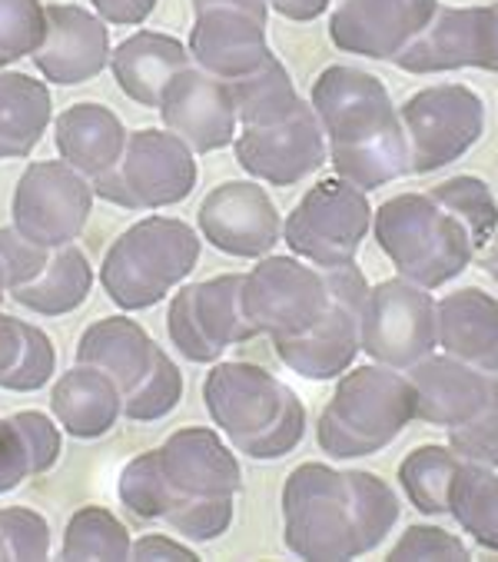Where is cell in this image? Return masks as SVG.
<instances>
[{
	"label": "cell",
	"instance_id": "cell-1",
	"mask_svg": "<svg viewBox=\"0 0 498 562\" xmlns=\"http://www.w3.org/2000/svg\"><path fill=\"white\" fill-rule=\"evenodd\" d=\"M242 470L236 449L210 426H183L160 449L120 470L116 496L137 519H160L190 542H213L233 526Z\"/></svg>",
	"mask_w": 498,
	"mask_h": 562
},
{
	"label": "cell",
	"instance_id": "cell-2",
	"mask_svg": "<svg viewBox=\"0 0 498 562\" xmlns=\"http://www.w3.org/2000/svg\"><path fill=\"white\" fill-rule=\"evenodd\" d=\"M399 513V493L365 470L303 463L283 483V542L299 559L369 555L389 539Z\"/></svg>",
	"mask_w": 498,
	"mask_h": 562
},
{
	"label": "cell",
	"instance_id": "cell-3",
	"mask_svg": "<svg viewBox=\"0 0 498 562\" xmlns=\"http://www.w3.org/2000/svg\"><path fill=\"white\" fill-rule=\"evenodd\" d=\"M309 103L322 124L326 154L336 177L369 193L409 173L399 106L380 77L332 64L313 80Z\"/></svg>",
	"mask_w": 498,
	"mask_h": 562
},
{
	"label": "cell",
	"instance_id": "cell-4",
	"mask_svg": "<svg viewBox=\"0 0 498 562\" xmlns=\"http://www.w3.org/2000/svg\"><path fill=\"white\" fill-rule=\"evenodd\" d=\"M203 406L219 436L249 460H283L306 432L303 400L257 363H213Z\"/></svg>",
	"mask_w": 498,
	"mask_h": 562
},
{
	"label": "cell",
	"instance_id": "cell-5",
	"mask_svg": "<svg viewBox=\"0 0 498 562\" xmlns=\"http://www.w3.org/2000/svg\"><path fill=\"white\" fill-rule=\"evenodd\" d=\"M416 419V393L403 370L369 363L339 376L316 423V442L332 460L376 457Z\"/></svg>",
	"mask_w": 498,
	"mask_h": 562
},
{
	"label": "cell",
	"instance_id": "cell-6",
	"mask_svg": "<svg viewBox=\"0 0 498 562\" xmlns=\"http://www.w3.org/2000/svg\"><path fill=\"white\" fill-rule=\"evenodd\" d=\"M77 363H90L116 383L123 396V416L134 423H157L183 400L180 367L131 316H106L90 323L77 340Z\"/></svg>",
	"mask_w": 498,
	"mask_h": 562
},
{
	"label": "cell",
	"instance_id": "cell-7",
	"mask_svg": "<svg viewBox=\"0 0 498 562\" xmlns=\"http://www.w3.org/2000/svg\"><path fill=\"white\" fill-rule=\"evenodd\" d=\"M372 237L403 280L442 290L462 277L478 247L462 223L429 193H399L372 213Z\"/></svg>",
	"mask_w": 498,
	"mask_h": 562
},
{
	"label": "cell",
	"instance_id": "cell-8",
	"mask_svg": "<svg viewBox=\"0 0 498 562\" xmlns=\"http://www.w3.org/2000/svg\"><path fill=\"white\" fill-rule=\"evenodd\" d=\"M200 263V237L173 216H144L123 231L100 263V283L120 310H150Z\"/></svg>",
	"mask_w": 498,
	"mask_h": 562
},
{
	"label": "cell",
	"instance_id": "cell-9",
	"mask_svg": "<svg viewBox=\"0 0 498 562\" xmlns=\"http://www.w3.org/2000/svg\"><path fill=\"white\" fill-rule=\"evenodd\" d=\"M200 180L196 154L167 127L127 134L116 164L93 180V193L123 210H163L183 203Z\"/></svg>",
	"mask_w": 498,
	"mask_h": 562
},
{
	"label": "cell",
	"instance_id": "cell-10",
	"mask_svg": "<svg viewBox=\"0 0 498 562\" xmlns=\"http://www.w3.org/2000/svg\"><path fill=\"white\" fill-rule=\"evenodd\" d=\"M369 231L372 203L362 187L342 177H326L316 187H309L306 196L283 220V240L293 250V257L319 270L355 263V254Z\"/></svg>",
	"mask_w": 498,
	"mask_h": 562
},
{
	"label": "cell",
	"instance_id": "cell-11",
	"mask_svg": "<svg viewBox=\"0 0 498 562\" xmlns=\"http://www.w3.org/2000/svg\"><path fill=\"white\" fill-rule=\"evenodd\" d=\"M239 306L257 336H299L329 306V273L299 257L267 254L253 270L242 273Z\"/></svg>",
	"mask_w": 498,
	"mask_h": 562
},
{
	"label": "cell",
	"instance_id": "cell-12",
	"mask_svg": "<svg viewBox=\"0 0 498 562\" xmlns=\"http://www.w3.org/2000/svg\"><path fill=\"white\" fill-rule=\"evenodd\" d=\"M359 350L372 363L409 370L439 350L432 290L403 277L369 286L359 323Z\"/></svg>",
	"mask_w": 498,
	"mask_h": 562
},
{
	"label": "cell",
	"instance_id": "cell-13",
	"mask_svg": "<svg viewBox=\"0 0 498 562\" xmlns=\"http://www.w3.org/2000/svg\"><path fill=\"white\" fill-rule=\"evenodd\" d=\"M399 121L409 147V173H435L465 157L485 134V103L462 83H435L416 90Z\"/></svg>",
	"mask_w": 498,
	"mask_h": 562
},
{
	"label": "cell",
	"instance_id": "cell-14",
	"mask_svg": "<svg viewBox=\"0 0 498 562\" xmlns=\"http://www.w3.org/2000/svg\"><path fill=\"white\" fill-rule=\"evenodd\" d=\"M329 273V306L326 313L299 336L273 340L283 367L303 380H339L359 357V323L369 280L355 263L326 270Z\"/></svg>",
	"mask_w": 498,
	"mask_h": 562
},
{
	"label": "cell",
	"instance_id": "cell-15",
	"mask_svg": "<svg viewBox=\"0 0 498 562\" xmlns=\"http://www.w3.org/2000/svg\"><path fill=\"white\" fill-rule=\"evenodd\" d=\"M93 196V183L67 160L31 164L11 200L14 231L37 247H67L83 234Z\"/></svg>",
	"mask_w": 498,
	"mask_h": 562
},
{
	"label": "cell",
	"instance_id": "cell-16",
	"mask_svg": "<svg viewBox=\"0 0 498 562\" xmlns=\"http://www.w3.org/2000/svg\"><path fill=\"white\" fill-rule=\"evenodd\" d=\"M267 27V0H193L190 60L219 80H239L273 54Z\"/></svg>",
	"mask_w": 498,
	"mask_h": 562
},
{
	"label": "cell",
	"instance_id": "cell-17",
	"mask_svg": "<svg viewBox=\"0 0 498 562\" xmlns=\"http://www.w3.org/2000/svg\"><path fill=\"white\" fill-rule=\"evenodd\" d=\"M239 273H223L203 283L183 286L167 310V333L173 347L190 360L213 367L229 347L257 340L239 306Z\"/></svg>",
	"mask_w": 498,
	"mask_h": 562
},
{
	"label": "cell",
	"instance_id": "cell-18",
	"mask_svg": "<svg viewBox=\"0 0 498 562\" xmlns=\"http://www.w3.org/2000/svg\"><path fill=\"white\" fill-rule=\"evenodd\" d=\"M393 64L406 74H445L465 67L498 74V4L439 8Z\"/></svg>",
	"mask_w": 498,
	"mask_h": 562
},
{
	"label": "cell",
	"instance_id": "cell-19",
	"mask_svg": "<svg viewBox=\"0 0 498 562\" xmlns=\"http://www.w3.org/2000/svg\"><path fill=\"white\" fill-rule=\"evenodd\" d=\"M196 223L203 240L236 260H260L283 240V216L267 187L253 180L213 187L196 210Z\"/></svg>",
	"mask_w": 498,
	"mask_h": 562
},
{
	"label": "cell",
	"instance_id": "cell-20",
	"mask_svg": "<svg viewBox=\"0 0 498 562\" xmlns=\"http://www.w3.org/2000/svg\"><path fill=\"white\" fill-rule=\"evenodd\" d=\"M233 150L249 177L270 187H293L329 160L322 124L306 100L280 124L239 127Z\"/></svg>",
	"mask_w": 498,
	"mask_h": 562
},
{
	"label": "cell",
	"instance_id": "cell-21",
	"mask_svg": "<svg viewBox=\"0 0 498 562\" xmlns=\"http://www.w3.org/2000/svg\"><path fill=\"white\" fill-rule=\"evenodd\" d=\"M157 110L163 117V127L177 134L193 154L223 150L239 134L229 83L200 70L196 64L173 74Z\"/></svg>",
	"mask_w": 498,
	"mask_h": 562
},
{
	"label": "cell",
	"instance_id": "cell-22",
	"mask_svg": "<svg viewBox=\"0 0 498 562\" xmlns=\"http://www.w3.org/2000/svg\"><path fill=\"white\" fill-rule=\"evenodd\" d=\"M435 11L439 0H342L329 18V41L346 54L393 64Z\"/></svg>",
	"mask_w": 498,
	"mask_h": 562
},
{
	"label": "cell",
	"instance_id": "cell-23",
	"mask_svg": "<svg viewBox=\"0 0 498 562\" xmlns=\"http://www.w3.org/2000/svg\"><path fill=\"white\" fill-rule=\"evenodd\" d=\"M44 37L37 44L34 67L57 87H77L100 77L110 64V31L100 14L73 4L44 8Z\"/></svg>",
	"mask_w": 498,
	"mask_h": 562
},
{
	"label": "cell",
	"instance_id": "cell-24",
	"mask_svg": "<svg viewBox=\"0 0 498 562\" xmlns=\"http://www.w3.org/2000/svg\"><path fill=\"white\" fill-rule=\"evenodd\" d=\"M406 376L416 393V419L442 429L472 419L482 409L491 383V373H482L449 353H429L409 367Z\"/></svg>",
	"mask_w": 498,
	"mask_h": 562
},
{
	"label": "cell",
	"instance_id": "cell-25",
	"mask_svg": "<svg viewBox=\"0 0 498 562\" xmlns=\"http://www.w3.org/2000/svg\"><path fill=\"white\" fill-rule=\"evenodd\" d=\"M435 333L442 353L498 373V300L491 293L465 286L435 300Z\"/></svg>",
	"mask_w": 498,
	"mask_h": 562
},
{
	"label": "cell",
	"instance_id": "cell-26",
	"mask_svg": "<svg viewBox=\"0 0 498 562\" xmlns=\"http://www.w3.org/2000/svg\"><path fill=\"white\" fill-rule=\"evenodd\" d=\"M190 50L183 41L160 34V31H140L123 41L116 50H110V70L127 93L140 106H160V97L173 74L190 67Z\"/></svg>",
	"mask_w": 498,
	"mask_h": 562
},
{
	"label": "cell",
	"instance_id": "cell-27",
	"mask_svg": "<svg viewBox=\"0 0 498 562\" xmlns=\"http://www.w3.org/2000/svg\"><path fill=\"white\" fill-rule=\"evenodd\" d=\"M50 409L57 426L73 439H100L123 416V396L103 370L77 363L54 383Z\"/></svg>",
	"mask_w": 498,
	"mask_h": 562
},
{
	"label": "cell",
	"instance_id": "cell-28",
	"mask_svg": "<svg viewBox=\"0 0 498 562\" xmlns=\"http://www.w3.org/2000/svg\"><path fill=\"white\" fill-rule=\"evenodd\" d=\"M60 160L77 167L90 183L106 173L127 144V127L103 103H73L54 121Z\"/></svg>",
	"mask_w": 498,
	"mask_h": 562
},
{
	"label": "cell",
	"instance_id": "cell-29",
	"mask_svg": "<svg viewBox=\"0 0 498 562\" xmlns=\"http://www.w3.org/2000/svg\"><path fill=\"white\" fill-rule=\"evenodd\" d=\"M93 286V267L73 244L50 247L44 263L11 290V300L37 316H67L80 310Z\"/></svg>",
	"mask_w": 498,
	"mask_h": 562
},
{
	"label": "cell",
	"instance_id": "cell-30",
	"mask_svg": "<svg viewBox=\"0 0 498 562\" xmlns=\"http://www.w3.org/2000/svg\"><path fill=\"white\" fill-rule=\"evenodd\" d=\"M54 121V103L44 80L0 70V160L31 157Z\"/></svg>",
	"mask_w": 498,
	"mask_h": 562
},
{
	"label": "cell",
	"instance_id": "cell-31",
	"mask_svg": "<svg viewBox=\"0 0 498 562\" xmlns=\"http://www.w3.org/2000/svg\"><path fill=\"white\" fill-rule=\"evenodd\" d=\"M60 460V426L47 413L24 409L0 419V496Z\"/></svg>",
	"mask_w": 498,
	"mask_h": 562
},
{
	"label": "cell",
	"instance_id": "cell-32",
	"mask_svg": "<svg viewBox=\"0 0 498 562\" xmlns=\"http://www.w3.org/2000/svg\"><path fill=\"white\" fill-rule=\"evenodd\" d=\"M57 350L50 336L18 316L0 313V390L37 393L54 380Z\"/></svg>",
	"mask_w": 498,
	"mask_h": 562
},
{
	"label": "cell",
	"instance_id": "cell-33",
	"mask_svg": "<svg viewBox=\"0 0 498 562\" xmlns=\"http://www.w3.org/2000/svg\"><path fill=\"white\" fill-rule=\"evenodd\" d=\"M226 83H229V93L236 103L239 127L280 124L303 103L290 70L283 67V60L276 54H270L253 74H246L239 80H226Z\"/></svg>",
	"mask_w": 498,
	"mask_h": 562
},
{
	"label": "cell",
	"instance_id": "cell-34",
	"mask_svg": "<svg viewBox=\"0 0 498 562\" xmlns=\"http://www.w3.org/2000/svg\"><path fill=\"white\" fill-rule=\"evenodd\" d=\"M449 516L475 546L498 552V473L462 460L449 486Z\"/></svg>",
	"mask_w": 498,
	"mask_h": 562
},
{
	"label": "cell",
	"instance_id": "cell-35",
	"mask_svg": "<svg viewBox=\"0 0 498 562\" xmlns=\"http://www.w3.org/2000/svg\"><path fill=\"white\" fill-rule=\"evenodd\" d=\"M462 457L452 446H416L399 463V486L422 516H449V486Z\"/></svg>",
	"mask_w": 498,
	"mask_h": 562
},
{
	"label": "cell",
	"instance_id": "cell-36",
	"mask_svg": "<svg viewBox=\"0 0 498 562\" xmlns=\"http://www.w3.org/2000/svg\"><path fill=\"white\" fill-rule=\"evenodd\" d=\"M134 539L110 509L83 506L64 529L60 559H131Z\"/></svg>",
	"mask_w": 498,
	"mask_h": 562
},
{
	"label": "cell",
	"instance_id": "cell-37",
	"mask_svg": "<svg viewBox=\"0 0 498 562\" xmlns=\"http://www.w3.org/2000/svg\"><path fill=\"white\" fill-rule=\"evenodd\" d=\"M429 196L439 206H445L462 223L478 250L495 237V231H498V203H495V196H491L485 180L462 173V177L435 183L429 190Z\"/></svg>",
	"mask_w": 498,
	"mask_h": 562
},
{
	"label": "cell",
	"instance_id": "cell-38",
	"mask_svg": "<svg viewBox=\"0 0 498 562\" xmlns=\"http://www.w3.org/2000/svg\"><path fill=\"white\" fill-rule=\"evenodd\" d=\"M449 446L455 449V457L468 463L498 470V373H491L482 409L462 426L449 429Z\"/></svg>",
	"mask_w": 498,
	"mask_h": 562
},
{
	"label": "cell",
	"instance_id": "cell-39",
	"mask_svg": "<svg viewBox=\"0 0 498 562\" xmlns=\"http://www.w3.org/2000/svg\"><path fill=\"white\" fill-rule=\"evenodd\" d=\"M44 24L41 0H0V70L37 50Z\"/></svg>",
	"mask_w": 498,
	"mask_h": 562
},
{
	"label": "cell",
	"instance_id": "cell-40",
	"mask_svg": "<svg viewBox=\"0 0 498 562\" xmlns=\"http://www.w3.org/2000/svg\"><path fill=\"white\" fill-rule=\"evenodd\" d=\"M50 526L27 506L0 509V559H47Z\"/></svg>",
	"mask_w": 498,
	"mask_h": 562
},
{
	"label": "cell",
	"instance_id": "cell-41",
	"mask_svg": "<svg viewBox=\"0 0 498 562\" xmlns=\"http://www.w3.org/2000/svg\"><path fill=\"white\" fill-rule=\"evenodd\" d=\"M472 549L442 526H409L403 539L389 549V559H468Z\"/></svg>",
	"mask_w": 498,
	"mask_h": 562
},
{
	"label": "cell",
	"instance_id": "cell-42",
	"mask_svg": "<svg viewBox=\"0 0 498 562\" xmlns=\"http://www.w3.org/2000/svg\"><path fill=\"white\" fill-rule=\"evenodd\" d=\"M50 247H37L31 244L24 234H18L14 227H0V300L11 296V290L18 283H24L47 257Z\"/></svg>",
	"mask_w": 498,
	"mask_h": 562
},
{
	"label": "cell",
	"instance_id": "cell-43",
	"mask_svg": "<svg viewBox=\"0 0 498 562\" xmlns=\"http://www.w3.org/2000/svg\"><path fill=\"white\" fill-rule=\"evenodd\" d=\"M93 11L106 21V24H116V27H137L144 24L154 8H157V0H90Z\"/></svg>",
	"mask_w": 498,
	"mask_h": 562
},
{
	"label": "cell",
	"instance_id": "cell-44",
	"mask_svg": "<svg viewBox=\"0 0 498 562\" xmlns=\"http://www.w3.org/2000/svg\"><path fill=\"white\" fill-rule=\"evenodd\" d=\"M131 559H186V562H196L200 555L186 546V542H177V539H167V536H144L134 542V552Z\"/></svg>",
	"mask_w": 498,
	"mask_h": 562
},
{
	"label": "cell",
	"instance_id": "cell-45",
	"mask_svg": "<svg viewBox=\"0 0 498 562\" xmlns=\"http://www.w3.org/2000/svg\"><path fill=\"white\" fill-rule=\"evenodd\" d=\"M267 4H270V11L283 14L286 21L306 24V21H316L319 14H326L332 0H267Z\"/></svg>",
	"mask_w": 498,
	"mask_h": 562
},
{
	"label": "cell",
	"instance_id": "cell-46",
	"mask_svg": "<svg viewBox=\"0 0 498 562\" xmlns=\"http://www.w3.org/2000/svg\"><path fill=\"white\" fill-rule=\"evenodd\" d=\"M482 270L498 283V247H495V250H488V254L482 257Z\"/></svg>",
	"mask_w": 498,
	"mask_h": 562
}]
</instances>
